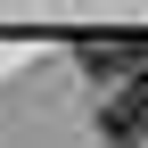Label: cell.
Returning <instances> with one entry per match:
<instances>
[{"label":"cell","instance_id":"6da1fadb","mask_svg":"<svg viewBox=\"0 0 148 148\" xmlns=\"http://www.w3.org/2000/svg\"><path fill=\"white\" fill-rule=\"evenodd\" d=\"M99 132H107V140H115V148H132V140L148 132V74H132V82H123V90H115V99H107V107H99Z\"/></svg>","mask_w":148,"mask_h":148}]
</instances>
